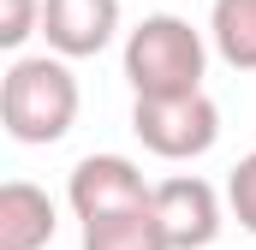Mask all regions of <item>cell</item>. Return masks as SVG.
<instances>
[{
  "label": "cell",
  "mask_w": 256,
  "mask_h": 250,
  "mask_svg": "<svg viewBox=\"0 0 256 250\" xmlns=\"http://www.w3.org/2000/svg\"><path fill=\"white\" fill-rule=\"evenodd\" d=\"M42 36L66 60H90L120 36V0H42Z\"/></svg>",
  "instance_id": "obj_6"
},
{
  "label": "cell",
  "mask_w": 256,
  "mask_h": 250,
  "mask_svg": "<svg viewBox=\"0 0 256 250\" xmlns=\"http://www.w3.org/2000/svg\"><path fill=\"white\" fill-rule=\"evenodd\" d=\"M42 30V0H0V48H24Z\"/></svg>",
  "instance_id": "obj_10"
},
{
  "label": "cell",
  "mask_w": 256,
  "mask_h": 250,
  "mask_svg": "<svg viewBox=\"0 0 256 250\" xmlns=\"http://www.w3.org/2000/svg\"><path fill=\"white\" fill-rule=\"evenodd\" d=\"M131 131L161 161H196V155H208L220 143V108L208 102V90L137 96L131 102Z\"/></svg>",
  "instance_id": "obj_3"
},
{
  "label": "cell",
  "mask_w": 256,
  "mask_h": 250,
  "mask_svg": "<svg viewBox=\"0 0 256 250\" xmlns=\"http://www.w3.org/2000/svg\"><path fill=\"white\" fill-rule=\"evenodd\" d=\"M78 78L66 54H18L0 78V120L12 143H30V149H48L60 143L66 131L78 125Z\"/></svg>",
  "instance_id": "obj_1"
},
{
  "label": "cell",
  "mask_w": 256,
  "mask_h": 250,
  "mask_svg": "<svg viewBox=\"0 0 256 250\" xmlns=\"http://www.w3.org/2000/svg\"><path fill=\"white\" fill-rule=\"evenodd\" d=\"M84 250H173V238H167V226L155 214V196H149L137 208L84 220Z\"/></svg>",
  "instance_id": "obj_8"
},
{
  "label": "cell",
  "mask_w": 256,
  "mask_h": 250,
  "mask_svg": "<svg viewBox=\"0 0 256 250\" xmlns=\"http://www.w3.org/2000/svg\"><path fill=\"white\" fill-rule=\"evenodd\" d=\"M202 66H208V42L179 12H149L137 30H126V78L137 96L202 90Z\"/></svg>",
  "instance_id": "obj_2"
},
{
  "label": "cell",
  "mask_w": 256,
  "mask_h": 250,
  "mask_svg": "<svg viewBox=\"0 0 256 250\" xmlns=\"http://www.w3.org/2000/svg\"><path fill=\"white\" fill-rule=\"evenodd\" d=\"M226 202H232L238 226H244V232H256V149L232 167V179H226Z\"/></svg>",
  "instance_id": "obj_11"
},
{
  "label": "cell",
  "mask_w": 256,
  "mask_h": 250,
  "mask_svg": "<svg viewBox=\"0 0 256 250\" xmlns=\"http://www.w3.org/2000/svg\"><path fill=\"white\" fill-rule=\"evenodd\" d=\"M155 185L143 179V167L126 161V155H84L66 179V202L78 220H96V214H120V208H137L149 202Z\"/></svg>",
  "instance_id": "obj_4"
},
{
  "label": "cell",
  "mask_w": 256,
  "mask_h": 250,
  "mask_svg": "<svg viewBox=\"0 0 256 250\" xmlns=\"http://www.w3.org/2000/svg\"><path fill=\"white\" fill-rule=\"evenodd\" d=\"M54 196L30 179H6L0 185V250H42L54 244Z\"/></svg>",
  "instance_id": "obj_7"
},
{
  "label": "cell",
  "mask_w": 256,
  "mask_h": 250,
  "mask_svg": "<svg viewBox=\"0 0 256 250\" xmlns=\"http://www.w3.org/2000/svg\"><path fill=\"white\" fill-rule=\"evenodd\" d=\"M208 42L232 72H256V0H214Z\"/></svg>",
  "instance_id": "obj_9"
},
{
  "label": "cell",
  "mask_w": 256,
  "mask_h": 250,
  "mask_svg": "<svg viewBox=\"0 0 256 250\" xmlns=\"http://www.w3.org/2000/svg\"><path fill=\"white\" fill-rule=\"evenodd\" d=\"M155 214L167 226L173 250H208L220 238V190L196 173H173L155 185Z\"/></svg>",
  "instance_id": "obj_5"
}]
</instances>
